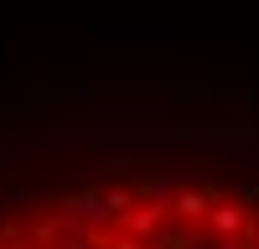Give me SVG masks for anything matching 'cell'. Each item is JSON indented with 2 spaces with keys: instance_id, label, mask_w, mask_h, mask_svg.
<instances>
[{
  "instance_id": "obj_1",
  "label": "cell",
  "mask_w": 259,
  "mask_h": 249,
  "mask_svg": "<svg viewBox=\"0 0 259 249\" xmlns=\"http://www.w3.org/2000/svg\"><path fill=\"white\" fill-rule=\"evenodd\" d=\"M202 223H207V234H212V239H223V234H249V228H254L249 213H244V208H233V202H212Z\"/></svg>"
}]
</instances>
